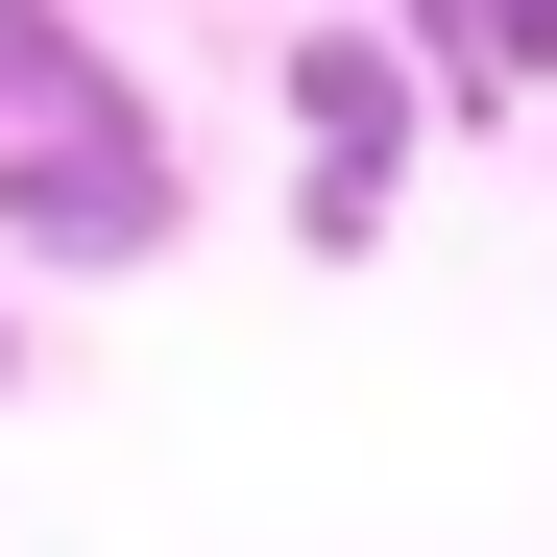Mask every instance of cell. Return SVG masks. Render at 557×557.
Returning <instances> with one entry per match:
<instances>
[{"mask_svg": "<svg viewBox=\"0 0 557 557\" xmlns=\"http://www.w3.org/2000/svg\"><path fill=\"white\" fill-rule=\"evenodd\" d=\"M195 243V122L146 98L98 0H0V267L25 292H122Z\"/></svg>", "mask_w": 557, "mask_h": 557, "instance_id": "obj_1", "label": "cell"}, {"mask_svg": "<svg viewBox=\"0 0 557 557\" xmlns=\"http://www.w3.org/2000/svg\"><path fill=\"white\" fill-rule=\"evenodd\" d=\"M267 146H292V243L363 267L412 219V146H436V73L363 25V0H292V49H267Z\"/></svg>", "mask_w": 557, "mask_h": 557, "instance_id": "obj_2", "label": "cell"}, {"mask_svg": "<svg viewBox=\"0 0 557 557\" xmlns=\"http://www.w3.org/2000/svg\"><path fill=\"white\" fill-rule=\"evenodd\" d=\"M412 73H436V122H509V73H485V0H363Z\"/></svg>", "mask_w": 557, "mask_h": 557, "instance_id": "obj_3", "label": "cell"}, {"mask_svg": "<svg viewBox=\"0 0 557 557\" xmlns=\"http://www.w3.org/2000/svg\"><path fill=\"white\" fill-rule=\"evenodd\" d=\"M485 73H509V122L557 98V0H485Z\"/></svg>", "mask_w": 557, "mask_h": 557, "instance_id": "obj_4", "label": "cell"}, {"mask_svg": "<svg viewBox=\"0 0 557 557\" xmlns=\"http://www.w3.org/2000/svg\"><path fill=\"white\" fill-rule=\"evenodd\" d=\"M25 363H49V315H25V267H0V412H25Z\"/></svg>", "mask_w": 557, "mask_h": 557, "instance_id": "obj_5", "label": "cell"}]
</instances>
